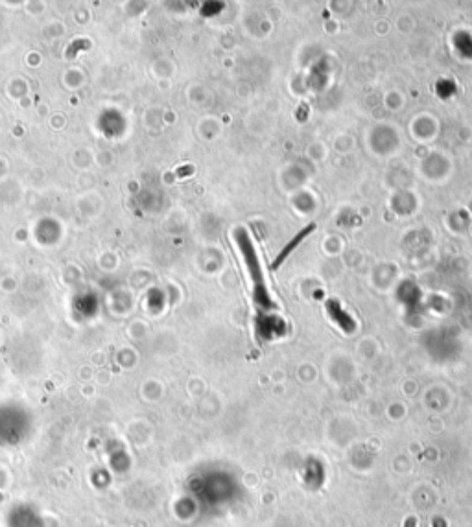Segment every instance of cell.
<instances>
[{
	"mask_svg": "<svg viewBox=\"0 0 472 527\" xmlns=\"http://www.w3.org/2000/svg\"><path fill=\"white\" fill-rule=\"evenodd\" d=\"M234 236H236V242H238L240 251H242V255H243V260H245V264H248L249 273H251V279H253L255 300H257L260 306H264V308H269V306H272V300H269L268 291H266L262 269H260V264H258V257H257V253H255L253 243H251L248 232L243 231V229H238V231L234 232Z\"/></svg>",
	"mask_w": 472,
	"mask_h": 527,
	"instance_id": "obj_1",
	"label": "cell"
},
{
	"mask_svg": "<svg viewBox=\"0 0 472 527\" xmlns=\"http://www.w3.org/2000/svg\"><path fill=\"white\" fill-rule=\"evenodd\" d=\"M314 229H316V223H310V225H308V227L302 229L301 232H297L295 236L292 238V242H288V246H284L283 251L279 253L277 258H275V262H273V264H272V269H277V267L281 266V264H283V262L286 260V258L290 257V255H292L293 251H295L297 246H299V243H301L302 240H305V238H307L312 231H314Z\"/></svg>",
	"mask_w": 472,
	"mask_h": 527,
	"instance_id": "obj_2",
	"label": "cell"
}]
</instances>
